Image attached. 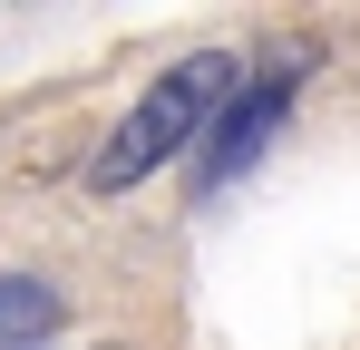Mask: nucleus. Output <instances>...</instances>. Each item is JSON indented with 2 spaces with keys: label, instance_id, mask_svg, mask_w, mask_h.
<instances>
[{
  "label": "nucleus",
  "instance_id": "3",
  "mask_svg": "<svg viewBox=\"0 0 360 350\" xmlns=\"http://www.w3.org/2000/svg\"><path fill=\"white\" fill-rule=\"evenodd\" d=\"M59 283H39V273H0V350H39L59 341Z\"/></svg>",
  "mask_w": 360,
  "mask_h": 350
},
{
  "label": "nucleus",
  "instance_id": "2",
  "mask_svg": "<svg viewBox=\"0 0 360 350\" xmlns=\"http://www.w3.org/2000/svg\"><path fill=\"white\" fill-rule=\"evenodd\" d=\"M302 98V58H263V68H243L234 98L214 108V127H205V166H195V185L214 195V185H234V175L263 166V146H273V127L292 117Z\"/></svg>",
  "mask_w": 360,
  "mask_h": 350
},
{
  "label": "nucleus",
  "instance_id": "1",
  "mask_svg": "<svg viewBox=\"0 0 360 350\" xmlns=\"http://www.w3.org/2000/svg\"><path fill=\"white\" fill-rule=\"evenodd\" d=\"M234 78H243L234 49H185L166 78H146L136 108L108 127V146L88 156V195H136L146 175H166L176 156H195L205 127H214V108L234 98Z\"/></svg>",
  "mask_w": 360,
  "mask_h": 350
}]
</instances>
